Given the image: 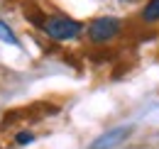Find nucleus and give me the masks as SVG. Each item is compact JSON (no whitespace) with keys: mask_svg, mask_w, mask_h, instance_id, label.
I'll return each mask as SVG.
<instances>
[{"mask_svg":"<svg viewBox=\"0 0 159 149\" xmlns=\"http://www.w3.org/2000/svg\"><path fill=\"white\" fill-rule=\"evenodd\" d=\"M44 32H47V37L49 39H57V42H69V39H76L81 34V22L71 17H64V15H54V17H49L44 25Z\"/></svg>","mask_w":159,"mask_h":149,"instance_id":"1","label":"nucleus"},{"mask_svg":"<svg viewBox=\"0 0 159 149\" xmlns=\"http://www.w3.org/2000/svg\"><path fill=\"white\" fill-rule=\"evenodd\" d=\"M120 34V20L118 17H96L88 25V39L93 44H105Z\"/></svg>","mask_w":159,"mask_h":149,"instance_id":"2","label":"nucleus"},{"mask_svg":"<svg viewBox=\"0 0 159 149\" xmlns=\"http://www.w3.org/2000/svg\"><path fill=\"white\" fill-rule=\"evenodd\" d=\"M130 134V127H115V130H110V132H105V134H100L98 139L91 144L88 149H113V147H118L120 142L125 139Z\"/></svg>","mask_w":159,"mask_h":149,"instance_id":"3","label":"nucleus"},{"mask_svg":"<svg viewBox=\"0 0 159 149\" xmlns=\"http://www.w3.org/2000/svg\"><path fill=\"white\" fill-rule=\"evenodd\" d=\"M142 20L144 22H157L159 20V0H149L142 10Z\"/></svg>","mask_w":159,"mask_h":149,"instance_id":"4","label":"nucleus"},{"mask_svg":"<svg viewBox=\"0 0 159 149\" xmlns=\"http://www.w3.org/2000/svg\"><path fill=\"white\" fill-rule=\"evenodd\" d=\"M0 39H2V42H7V44H15V47L20 44V42H17V37L12 34V29H10L5 22H0Z\"/></svg>","mask_w":159,"mask_h":149,"instance_id":"5","label":"nucleus"},{"mask_svg":"<svg viewBox=\"0 0 159 149\" xmlns=\"http://www.w3.org/2000/svg\"><path fill=\"white\" fill-rule=\"evenodd\" d=\"M15 142H17V144H30V142H34V134H32V132H20V134L15 137Z\"/></svg>","mask_w":159,"mask_h":149,"instance_id":"6","label":"nucleus"}]
</instances>
